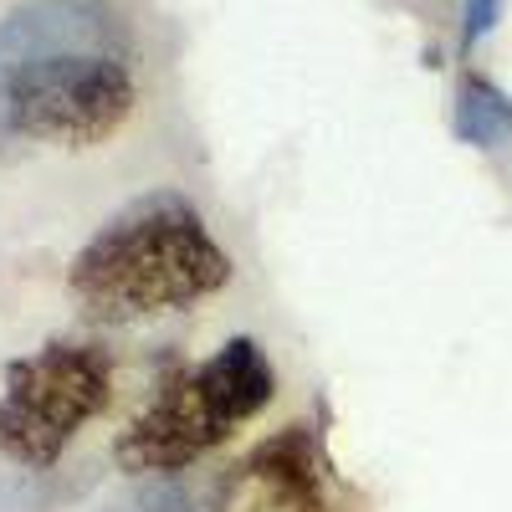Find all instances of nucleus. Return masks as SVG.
<instances>
[{"label": "nucleus", "mask_w": 512, "mask_h": 512, "mask_svg": "<svg viewBox=\"0 0 512 512\" xmlns=\"http://www.w3.org/2000/svg\"><path fill=\"white\" fill-rule=\"evenodd\" d=\"M134 103L128 26L108 0H36L0 21V144L98 149Z\"/></svg>", "instance_id": "f257e3e1"}, {"label": "nucleus", "mask_w": 512, "mask_h": 512, "mask_svg": "<svg viewBox=\"0 0 512 512\" xmlns=\"http://www.w3.org/2000/svg\"><path fill=\"white\" fill-rule=\"evenodd\" d=\"M231 282V256L200 205L180 190H149L82 241L67 292L88 323H139L205 303Z\"/></svg>", "instance_id": "f03ea898"}, {"label": "nucleus", "mask_w": 512, "mask_h": 512, "mask_svg": "<svg viewBox=\"0 0 512 512\" xmlns=\"http://www.w3.org/2000/svg\"><path fill=\"white\" fill-rule=\"evenodd\" d=\"M277 395V369L256 338H226V344L185 364L144 400V410L118 431L113 461L128 477H169L190 472L216 446H226L246 420H256Z\"/></svg>", "instance_id": "7ed1b4c3"}, {"label": "nucleus", "mask_w": 512, "mask_h": 512, "mask_svg": "<svg viewBox=\"0 0 512 512\" xmlns=\"http://www.w3.org/2000/svg\"><path fill=\"white\" fill-rule=\"evenodd\" d=\"M113 405V359L103 344L52 338L6 364L0 456L26 472H57L67 446Z\"/></svg>", "instance_id": "20e7f679"}, {"label": "nucleus", "mask_w": 512, "mask_h": 512, "mask_svg": "<svg viewBox=\"0 0 512 512\" xmlns=\"http://www.w3.org/2000/svg\"><path fill=\"white\" fill-rule=\"evenodd\" d=\"M226 512H359L318 425L292 420L231 466Z\"/></svg>", "instance_id": "39448f33"}, {"label": "nucleus", "mask_w": 512, "mask_h": 512, "mask_svg": "<svg viewBox=\"0 0 512 512\" xmlns=\"http://www.w3.org/2000/svg\"><path fill=\"white\" fill-rule=\"evenodd\" d=\"M231 497V466L221 472H169V477H144L118 507L108 512H226Z\"/></svg>", "instance_id": "423d86ee"}, {"label": "nucleus", "mask_w": 512, "mask_h": 512, "mask_svg": "<svg viewBox=\"0 0 512 512\" xmlns=\"http://www.w3.org/2000/svg\"><path fill=\"white\" fill-rule=\"evenodd\" d=\"M451 128H456V139L472 144V149H502V144H512V98L497 82L466 72L461 88H456Z\"/></svg>", "instance_id": "0eeeda50"}, {"label": "nucleus", "mask_w": 512, "mask_h": 512, "mask_svg": "<svg viewBox=\"0 0 512 512\" xmlns=\"http://www.w3.org/2000/svg\"><path fill=\"white\" fill-rule=\"evenodd\" d=\"M88 477H72V472H26V466H11L0 456V512H57L67 507Z\"/></svg>", "instance_id": "6e6552de"}, {"label": "nucleus", "mask_w": 512, "mask_h": 512, "mask_svg": "<svg viewBox=\"0 0 512 512\" xmlns=\"http://www.w3.org/2000/svg\"><path fill=\"white\" fill-rule=\"evenodd\" d=\"M497 21H502V0H461V47L472 52Z\"/></svg>", "instance_id": "1a4fd4ad"}]
</instances>
